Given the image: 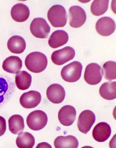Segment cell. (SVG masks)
Masks as SVG:
<instances>
[{
    "label": "cell",
    "mask_w": 116,
    "mask_h": 148,
    "mask_svg": "<svg viewBox=\"0 0 116 148\" xmlns=\"http://www.w3.org/2000/svg\"><path fill=\"white\" fill-rule=\"evenodd\" d=\"M103 75L104 72L100 66L96 63H91L85 69L84 79L88 84L94 86L100 82Z\"/></svg>",
    "instance_id": "obj_5"
},
{
    "label": "cell",
    "mask_w": 116,
    "mask_h": 148,
    "mask_svg": "<svg viewBox=\"0 0 116 148\" xmlns=\"http://www.w3.org/2000/svg\"><path fill=\"white\" fill-rule=\"evenodd\" d=\"M16 144L19 148H32L35 144V138L30 133L22 132L18 136Z\"/></svg>",
    "instance_id": "obj_23"
},
{
    "label": "cell",
    "mask_w": 116,
    "mask_h": 148,
    "mask_svg": "<svg viewBox=\"0 0 116 148\" xmlns=\"http://www.w3.org/2000/svg\"><path fill=\"white\" fill-rule=\"evenodd\" d=\"M83 69L81 63L74 61L63 68L61 71V77L66 82H75L80 78Z\"/></svg>",
    "instance_id": "obj_3"
},
{
    "label": "cell",
    "mask_w": 116,
    "mask_h": 148,
    "mask_svg": "<svg viewBox=\"0 0 116 148\" xmlns=\"http://www.w3.org/2000/svg\"><path fill=\"white\" fill-rule=\"evenodd\" d=\"M69 24L71 27L74 28H80L86 22V13L80 6H72L69 9Z\"/></svg>",
    "instance_id": "obj_7"
},
{
    "label": "cell",
    "mask_w": 116,
    "mask_h": 148,
    "mask_svg": "<svg viewBox=\"0 0 116 148\" xmlns=\"http://www.w3.org/2000/svg\"><path fill=\"white\" fill-rule=\"evenodd\" d=\"M32 77L28 72L23 71L17 73L15 77V83L19 89L25 90L28 89L31 85Z\"/></svg>",
    "instance_id": "obj_22"
},
{
    "label": "cell",
    "mask_w": 116,
    "mask_h": 148,
    "mask_svg": "<svg viewBox=\"0 0 116 148\" xmlns=\"http://www.w3.org/2000/svg\"><path fill=\"white\" fill-rule=\"evenodd\" d=\"M9 125L10 131L12 134H19L25 128L23 117L19 115H12L9 119Z\"/></svg>",
    "instance_id": "obj_21"
},
{
    "label": "cell",
    "mask_w": 116,
    "mask_h": 148,
    "mask_svg": "<svg viewBox=\"0 0 116 148\" xmlns=\"http://www.w3.org/2000/svg\"><path fill=\"white\" fill-rule=\"evenodd\" d=\"M41 99V95L39 92L36 91H30L22 95L20 98V103L24 108H33L40 103Z\"/></svg>",
    "instance_id": "obj_11"
},
{
    "label": "cell",
    "mask_w": 116,
    "mask_h": 148,
    "mask_svg": "<svg viewBox=\"0 0 116 148\" xmlns=\"http://www.w3.org/2000/svg\"><path fill=\"white\" fill-rule=\"evenodd\" d=\"M116 62L113 61H108L104 64L103 68L106 79L109 81L116 79Z\"/></svg>",
    "instance_id": "obj_25"
},
{
    "label": "cell",
    "mask_w": 116,
    "mask_h": 148,
    "mask_svg": "<svg viewBox=\"0 0 116 148\" xmlns=\"http://www.w3.org/2000/svg\"><path fill=\"white\" fill-rule=\"evenodd\" d=\"M112 130L110 125L105 122H101L97 124L93 131V136L96 141L104 142L110 137Z\"/></svg>",
    "instance_id": "obj_14"
},
{
    "label": "cell",
    "mask_w": 116,
    "mask_h": 148,
    "mask_svg": "<svg viewBox=\"0 0 116 148\" xmlns=\"http://www.w3.org/2000/svg\"><path fill=\"white\" fill-rule=\"evenodd\" d=\"M96 115L92 111L86 110L80 114L77 121L79 130L84 134H87L95 123Z\"/></svg>",
    "instance_id": "obj_9"
},
{
    "label": "cell",
    "mask_w": 116,
    "mask_h": 148,
    "mask_svg": "<svg viewBox=\"0 0 116 148\" xmlns=\"http://www.w3.org/2000/svg\"><path fill=\"white\" fill-rule=\"evenodd\" d=\"M30 12L28 6L22 3H18L11 9V17L14 21L18 22L25 21L29 17Z\"/></svg>",
    "instance_id": "obj_15"
},
{
    "label": "cell",
    "mask_w": 116,
    "mask_h": 148,
    "mask_svg": "<svg viewBox=\"0 0 116 148\" xmlns=\"http://www.w3.org/2000/svg\"><path fill=\"white\" fill-rule=\"evenodd\" d=\"M25 65L29 71L34 73H41L47 67V58L44 54L41 52H32L26 58Z\"/></svg>",
    "instance_id": "obj_1"
},
{
    "label": "cell",
    "mask_w": 116,
    "mask_h": 148,
    "mask_svg": "<svg viewBox=\"0 0 116 148\" xmlns=\"http://www.w3.org/2000/svg\"><path fill=\"white\" fill-rule=\"evenodd\" d=\"M76 115L75 108L70 105H66L63 106L59 110L58 118L62 125L70 126L75 122Z\"/></svg>",
    "instance_id": "obj_12"
},
{
    "label": "cell",
    "mask_w": 116,
    "mask_h": 148,
    "mask_svg": "<svg viewBox=\"0 0 116 148\" xmlns=\"http://www.w3.org/2000/svg\"><path fill=\"white\" fill-rule=\"evenodd\" d=\"M9 86L5 79L0 77V104L2 103L5 100V96L9 93Z\"/></svg>",
    "instance_id": "obj_26"
},
{
    "label": "cell",
    "mask_w": 116,
    "mask_h": 148,
    "mask_svg": "<svg viewBox=\"0 0 116 148\" xmlns=\"http://www.w3.org/2000/svg\"><path fill=\"white\" fill-rule=\"evenodd\" d=\"M22 67L21 59L17 56H11L6 58L3 62L2 67L8 73L17 74L20 71Z\"/></svg>",
    "instance_id": "obj_16"
},
{
    "label": "cell",
    "mask_w": 116,
    "mask_h": 148,
    "mask_svg": "<svg viewBox=\"0 0 116 148\" xmlns=\"http://www.w3.org/2000/svg\"><path fill=\"white\" fill-rule=\"evenodd\" d=\"M47 17L53 27L59 28L64 27L66 25L67 13L63 6L59 5L52 6L48 11Z\"/></svg>",
    "instance_id": "obj_2"
},
{
    "label": "cell",
    "mask_w": 116,
    "mask_h": 148,
    "mask_svg": "<svg viewBox=\"0 0 116 148\" xmlns=\"http://www.w3.org/2000/svg\"><path fill=\"white\" fill-rule=\"evenodd\" d=\"M96 28L97 32L101 36H110L115 30V22L110 17H102L97 22Z\"/></svg>",
    "instance_id": "obj_10"
},
{
    "label": "cell",
    "mask_w": 116,
    "mask_h": 148,
    "mask_svg": "<svg viewBox=\"0 0 116 148\" xmlns=\"http://www.w3.org/2000/svg\"><path fill=\"white\" fill-rule=\"evenodd\" d=\"M75 51L73 48L67 46L63 49L56 51L53 53L51 59L54 64L62 65L74 59Z\"/></svg>",
    "instance_id": "obj_8"
},
{
    "label": "cell",
    "mask_w": 116,
    "mask_h": 148,
    "mask_svg": "<svg viewBox=\"0 0 116 148\" xmlns=\"http://www.w3.org/2000/svg\"><path fill=\"white\" fill-rule=\"evenodd\" d=\"M30 30L36 38H46L50 32V27L44 19L37 18L34 19L31 23Z\"/></svg>",
    "instance_id": "obj_6"
},
{
    "label": "cell",
    "mask_w": 116,
    "mask_h": 148,
    "mask_svg": "<svg viewBox=\"0 0 116 148\" xmlns=\"http://www.w3.org/2000/svg\"><path fill=\"white\" fill-rule=\"evenodd\" d=\"M54 145L56 148H77L78 147V142L74 136H61L57 137L55 140Z\"/></svg>",
    "instance_id": "obj_19"
},
{
    "label": "cell",
    "mask_w": 116,
    "mask_h": 148,
    "mask_svg": "<svg viewBox=\"0 0 116 148\" xmlns=\"http://www.w3.org/2000/svg\"><path fill=\"white\" fill-rule=\"evenodd\" d=\"M46 94L48 99L54 104L61 103L66 96L65 90L63 87L58 84L50 85L47 88Z\"/></svg>",
    "instance_id": "obj_13"
},
{
    "label": "cell",
    "mask_w": 116,
    "mask_h": 148,
    "mask_svg": "<svg viewBox=\"0 0 116 148\" xmlns=\"http://www.w3.org/2000/svg\"><path fill=\"white\" fill-rule=\"evenodd\" d=\"M7 46L11 52L14 54H20L25 51L26 43L22 37L15 35L9 38L8 41Z\"/></svg>",
    "instance_id": "obj_18"
},
{
    "label": "cell",
    "mask_w": 116,
    "mask_h": 148,
    "mask_svg": "<svg viewBox=\"0 0 116 148\" xmlns=\"http://www.w3.org/2000/svg\"><path fill=\"white\" fill-rule=\"evenodd\" d=\"M36 148H52L49 144L46 143H42L38 144Z\"/></svg>",
    "instance_id": "obj_28"
},
{
    "label": "cell",
    "mask_w": 116,
    "mask_h": 148,
    "mask_svg": "<svg viewBox=\"0 0 116 148\" xmlns=\"http://www.w3.org/2000/svg\"><path fill=\"white\" fill-rule=\"evenodd\" d=\"M47 115L43 111L37 110L31 112L27 119L29 127L33 131H38L42 129L47 124Z\"/></svg>",
    "instance_id": "obj_4"
},
{
    "label": "cell",
    "mask_w": 116,
    "mask_h": 148,
    "mask_svg": "<svg viewBox=\"0 0 116 148\" xmlns=\"http://www.w3.org/2000/svg\"><path fill=\"white\" fill-rule=\"evenodd\" d=\"M109 1H94L91 4V12L93 15L100 16L105 14L108 8Z\"/></svg>",
    "instance_id": "obj_24"
},
{
    "label": "cell",
    "mask_w": 116,
    "mask_h": 148,
    "mask_svg": "<svg viewBox=\"0 0 116 148\" xmlns=\"http://www.w3.org/2000/svg\"><path fill=\"white\" fill-rule=\"evenodd\" d=\"M6 129V122L4 117L0 116V136L5 132Z\"/></svg>",
    "instance_id": "obj_27"
},
{
    "label": "cell",
    "mask_w": 116,
    "mask_h": 148,
    "mask_svg": "<svg viewBox=\"0 0 116 148\" xmlns=\"http://www.w3.org/2000/svg\"><path fill=\"white\" fill-rule=\"evenodd\" d=\"M116 82H109L103 84L99 89L100 95L103 99L112 100L116 98Z\"/></svg>",
    "instance_id": "obj_20"
},
{
    "label": "cell",
    "mask_w": 116,
    "mask_h": 148,
    "mask_svg": "<svg viewBox=\"0 0 116 148\" xmlns=\"http://www.w3.org/2000/svg\"><path fill=\"white\" fill-rule=\"evenodd\" d=\"M69 40V36L63 30H57L53 32L50 36L48 44L53 49L60 47L66 44Z\"/></svg>",
    "instance_id": "obj_17"
}]
</instances>
